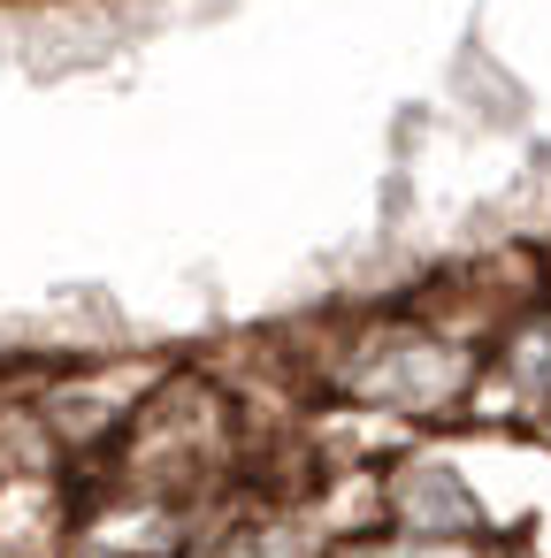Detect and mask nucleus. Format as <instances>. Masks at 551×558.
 I'll return each instance as SVG.
<instances>
[{
  "label": "nucleus",
  "mask_w": 551,
  "mask_h": 558,
  "mask_svg": "<svg viewBox=\"0 0 551 558\" xmlns=\"http://www.w3.org/2000/svg\"><path fill=\"white\" fill-rule=\"evenodd\" d=\"M307 375H314V405L330 413H360L391 428H444V421H475L482 344L452 337L414 299H398V306H368L345 329H330L307 352Z\"/></svg>",
  "instance_id": "nucleus-1"
},
{
  "label": "nucleus",
  "mask_w": 551,
  "mask_h": 558,
  "mask_svg": "<svg viewBox=\"0 0 551 558\" xmlns=\"http://www.w3.org/2000/svg\"><path fill=\"white\" fill-rule=\"evenodd\" d=\"M383 535L414 543V550H482L490 543V505L444 451L414 444V451L383 459Z\"/></svg>",
  "instance_id": "nucleus-2"
},
{
  "label": "nucleus",
  "mask_w": 551,
  "mask_h": 558,
  "mask_svg": "<svg viewBox=\"0 0 551 558\" xmlns=\"http://www.w3.org/2000/svg\"><path fill=\"white\" fill-rule=\"evenodd\" d=\"M337 550H352V543L314 482V489H238L230 505L207 512V527L184 558H337Z\"/></svg>",
  "instance_id": "nucleus-3"
},
{
  "label": "nucleus",
  "mask_w": 551,
  "mask_h": 558,
  "mask_svg": "<svg viewBox=\"0 0 551 558\" xmlns=\"http://www.w3.org/2000/svg\"><path fill=\"white\" fill-rule=\"evenodd\" d=\"M475 421H490V428H536V436L551 428V291L536 306H520L490 337Z\"/></svg>",
  "instance_id": "nucleus-4"
}]
</instances>
